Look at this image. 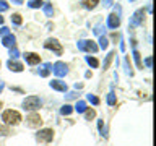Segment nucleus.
Here are the masks:
<instances>
[{
    "instance_id": "nucleus-1",
    "label": "nucleus",
    "mask_w": 156,
    "mask_h": 146,
    "mask_svg": "<svg viewBox=\"0 0 156 146\" xmlns=\"http://www.w3.org/2000/svg\"><path fill=\"white\" fill-rule=\"evenodd\" d=\"M2 120L5 122V125H18L20 122H21V114H20L18 110H13V109H8V110H5L3 114H2Z\"/></svg>"
},
{
    "instance_id": "nucleus-2",
    "label": "nucleus",
    "mask_w": 156,
    "mask_h": 146,
    "mask_svg": "<svg viewBox=\"0 0 156 146\" xmlns=\"http://www.w3.org/2000/svg\"><path fill=\"white\" fill-rule=\"evenodd\" d=\"M41 99L37 96H28L26 99L23 101V109L24 110H37L41 107Z\"/></svg>"
},
{
    "instance_id": "nucleus-3",
    "label": "nucleus",
    "mask_w": 156,
    "mask_h": 146,
    "mask_svg": "<svg viewBox=\"0 0 156 146\" xmlns=\"http://www.w3.org/2000/svg\"><path fill=\"white\" fill-rule=\"evenodd\" d=\"M36 140L41 141V143H51L54 140V130L52 128H42L37 131L36 135Z\"/></svg>"
},
{
    "instance_id": "nucleus-4",
    "label": "nucleus",
    "mask_w": 156,
    "mask_h": 146,
    "mask_svg": "<svg viewBox=\"0 0 156 146\" xmlns=\"http://www.w3.org/2000/svg\"><path fill=\"white\" fill-rule=\"evenodd\" d=\"M44 47L49 49V50H54L57 54V55H62V52H63V49H62V44L57 41V39H54V37H49L46 42H44Z\"/></svg>"
},
{
    "instance_id": "nucleus-5",
    "label": "nucleus",
    "mask_w": 156,
    "mask_h": 146,
    "mask_svg": "<svg viewBox=\"0 0 156 146\" xmlns=\"http://www.w3.org/2000/svg\"><path fill=\"white\" fill-rule=\"evenodd\" d=\"M26 125L29 127V128H37V127L42 125V119L41 115L36 114V112H33V114H29L26 117Z\"/></svg>"
},
{
    "instance_id": "nucleus-6",
    "label": "nucleus",
    "mask_w": 156,
    "mask_h": 146,
    "mask_svg": "<svg viewBox=\"0 0 156 146\" xmlns=\"http://www.w3.org/2000/svg\"><path fill=\"white\" fill-rule=\"evenodd\" d=\"M145 8H140V10H136V12L133 13V16H132L130 19V26L132 28H135V26H140L141 23H143V19H145Z\"/></svg>"
},
{
    "instance_id": "nucleus-7",
    "label": "nucleus",
    "mask_w": 156,
    "mask_h": 146,
    "mask_svg": "<svg viewBox=\"0 0 156 146\" xmlns=\"http://www.w3.org/2000/svg\"><path fill=\"white\" fill-rule=\"evenodd\" d=\"M78 49L80 50H86V52H98V47L94 41H78Z\"/></svg>"
},
{
    "instance_id": "nucleus-8",
    "label": "nucleus",
    "mask_w": 156,
    "mask_h": 146,
    "mask_svg": "<svg viewBox=\"0 0 156 146\" xmlns=\"http://www.w3.org/2000/svg\"><path fill=\"white\" fill-rule=\"evenodd\" d=\"M52 71L55 73V76H65L67 73H68V68H67V63H63V62H55L52 65Z\"/></svg>"
},
{
    "instance_id": "nucleus-9",
    "label": "nucleus",
    "mask_w": 156,
    "mask_h": 146,
    "mask_svg": "<svg viewBox=\"0 0 156 146\" xmlns=\"http://www.w3.org/2000/svg\"><path fill=\"white\" fill-rule=\"evenodd\" d=\"M107 26L112 28V29H117L120 26V16L117 13H111L109 16H107Z\"/></svg>"
},
{
    "instance_id": "nucleus-10",
    "label": "nucleus",
    "mask_w": 156,
    "mask_h": 146,
    "mask_svg": "<svg viewBox=\"0 0 156 146\" xmlns=\"http://www.w3.org/2000/svg\"><path fill=\"white\" fill-rule=\"evenodd\" d=\"M23 57L29 65H37V63H41V57H39L37 54H34V52H26Z\"/></svg>"
},
{
    "instance_id": "nucleus-11",
    "label": "nucleus",
    "mask_w": 156,
    "mask_h": 146,
    "mask_svg": "<svg viewBox=\"0 0 156 146\" xmlns=\"http://www.w3.org/2000/svg\"><path fill=\"white\" fill-rule=\"evenodd\" d=\"M51 88H52V89H55V91H60V92H65L68 89L67 85L63 81H60V80H52L51 81Z\"/></svg>"
},
{
    "instance_id": "nucleus-12",
    "label": "nucleus",
    "mask_w": 156,
    "mask_h": 146,
    "mask_svg": "<svg viewBox=\"0 0 156 146\" xmlns=\"http://www.w3.org/2000/svg\"><path fill=\"white\" fill-rule=\"evenodd\" d=\"M7 67H8L12 71H16V73L23 71V63H20V62H16V60H8V62H7Z\"/></svg>"
},
{
    "instance_id": "nucleus-13",
    "label": "nucleus",
    "mask_w": 156,
    "mask_h": 146,
    "mask_svg": "<svg viewBox=\"0 0 156 146\" xmlns=\"http://www.w3.org/2000/svg\"><path fill=\"white\" fill-rule=\"evenodd\" d=\"M15 42H16V37H15L13 34H8V36L2 37V44L5 47H15Z\"/></svg>"
},
{
    "instance_id": "nucleus-14",
    "label": "nucleus",
    "mask_w": 156,
    "mask_h": 146,
    "mask_svg": "<svg viewBox=\"0 0 156 146\" xmlns=\"http://www.w3.org/2000/svg\"><path fill=\"white\" fill-rule=\"evenodd\" d=\"M42 7H44V13H46V16H52V15H54L52 3L51 2H46V3H42Z\"/></svg>"
},
{
    "instance_id": "nucleus-15",
    "label": "nucleus",
    "mask_w": 156,
    "mask_h": 146,
    "mask_svg": "<svg viewBox=\"0 0 156 146\" xmlns=\"http://www.w3.org/2000/svg\"><path fill=\"white\" fill-rule=\"evenodd\" d=\"M51 70H52V65H51V63H44L42 68H41V71H39V75H41V76H47Z\"/></svg>"
},
{
    "instance_id": "nucleus-16",
    "label": "nucleus",
    "mask_w": 156,
    "mask_h": 146,
    "mask_svg": "<svg viewBox=\"0 0 156 146\" xmlns=\"http://www.w3.org/2000/svg\"><path fill=\"white\" fill-rule=\"evenodd\" d=\"M114 55H115V52H114V50L107 54V57H106V60H104V70H107V68L111 67V62H112V58H114Z\"/></svg>"
},
{
    "instance_id": "nucleus-17",
    "label": "nucleus",
    "mask_w": 156,
    "mask_h": 146,
    "mask_svg": "<svg viewBox=\"0 0 156 146\" xmlns=\"http://www.w3.org/2000/svg\"><path fill=\"white\" fill-rule=\"evenodd\" d=\"M133 58H135V63L138 68H143V62H141V55L138 50H133Z\"/></svg>"
},
{
    "instance_id": "nucleus-18",
    "label": "nucleus",
    "mask_w": 156,
    "mask_h": 146,
    "mask_svg": "<svg viewBox=\"0 0 156 146\" xmlns=\"http://www.w3.org/2000/svg\"><path fill=\"white\" fill-rule=\"evenodd\" d=\"M86 62L90 63L93 68H98V67H99V60H98L96 57H90V55H88V57H86Z\"/></svg>"
},
{
    "instance_id": "nucleus-19",
    "label": "nucleus",
    "mask_w": 156,
    "mask_h": 146,
    "mask_svg": "<svg viewBox=\"0 0 156 146\" xmlns=\"http://www.w3.org/2000/svg\"><path fill=\"white\" fill-rule=\"evenodd\" d=\"M12 21H13V24H16V26H20V24L23 23L21 15H20V13H13V15H12Z\"/></svg>"
},
{
    "instance_id": "nucleus-20",
    "label": "nucleus",
    "mask_w": 156,
    "mask_h": 146,
    "mask_svg": "<svg viewBox=\"0 0 156 146\" xmlns=\"http://www.w3.org/2000/svg\"><path fill=\"white\" fill-rule=\"evenodd\" d=\"M42 0H29L28 2V7L29 8H39V7H42Z\"/></svg>"
},
{
    "instance_id": "nucleus-21",
    "label": "nucleus",
    "mask_w": 156,
    "mask_h": 146,
    "mask_svg": "<svg viewBox=\"0 0 156 146\" xmlns=\"http://www.w3.org/2000/svg\"><path fill=\"white\" fill-rule=\"evenodd\" d=\"M0 135H2V136L12 135V128H10L8 125H2V127H0Z\"/></svg>"
},
{
    "instance_id": "nucleus-22",
    "label": "nucleus",
    "mask_w": 156,
    "mask_h": 146,
    "mask_svg": "<svg viewBox=\"0 0 156 146\" xmlns=\"http://www.w3.org/2000/svg\"><path fill=\"white\" fill-rule=\"evenodd\" d=\"M75 110L76 112H85L86 110V102L85 101H78L76 106H75Z\"/></svg>"
},
{
    "instance_id": "nucleus-23",
    "label": "nucleus",
    "mask_w": 156,
    "mask_h": 146,
    "mask_svg": "<svg viewBox=\"0 0 156 146\" xmlns=\"http://www.w3.org/2000/svg\"><path fill=\"white\" fill-rule=\"evenodd\" d=\"M72 112H73V107L68 106V104H65V106H63L62 109H60V114H62V115H70Z\"/></svg>"
},
{
    "instance_id": "nucleus-24",
    "label": "nucleus",
    "mask_w": 156,
    "mask_h": 146,
    "mask_svg": "<svg viewBox=\"0 0 156 146\" xmlns=\"http://www.w3.org/2000/svg\"><path fill=\"white\" fill-rule=\"evenodd\" d=\"M85 117H86V120H93L96 117V110L94 109H86L85 110Z\"/></svg>"
},
{
    "instance_id": "nucleus-25",
    "label": "nucleus",
    "mask_w": 156,
    "mask_h": 146,
    "mask_svg": "<svg viewBox=\"0 0 156 146\" xmlns=\"http://www.w3.org/2000/svg\"><path fill=\"white\" fill-rule=\"evenodd\" d=\"M107 46H109V41H107L106 36H99V47L104 50V49H107Z\"/></svg>"
},
{
    "instance_id": "nucleus-26",
    "label": "nucleus",
    "mask_w": 156,
    "mask_h": 146,
    "mask_svg": "<svg viewBox=\"0 0 156 146\" xmlns=\"http://www.w3.org/2000/svg\"><path fill=\"white\" fill-rule=\"evenodd\" d=\"M98 2H99V0H85V7L88 10H93V8H96Z\"/></svg>"
},
{
    "instance_id": "nucleus-27",
    "label": "nucleus",
    "mask_w": 156,
    "mask_h": 146,
    "mask_svg": "<svg viewBox=\"0 0 156 146\" xmlns=\"http://www.w3.org/2000/svg\"><path fill=\"white\" fill-rule=\"evenodd\" d=\"M115 102H117V99H115V94L111 91L109 94H107V104H109V106H114Z\"/></svg>"
},
{
    "instance_id": "nucleus-28",
    "label": "nucleus",
    "mask_w": 156,
    "mask_h": 146,
    "mask_svg": "<svg viewBox=\"0 0 156 146\" xmlns=\"http://www.w3.org/2000/svg\"><path fill=\"white\" fill-rule=\"evenodd\" d=\"M88 101H90V102H93V104H94V106H98V104H99V97H98V96H93V94H88Z\"/></svg>"
},
{
    "instance_id": "nucleus-29",
    "label": "nucleus",
    "mask_w": 156,
    "mask_h": 146,
    "mask_svg": "<svg viewBox=\"0 0 156 146\" xmlns=\"http://www.w3.org/2000/svg\"><path fill=\"white\" fill-rule=\"evenodd\" d=\"M18 55H20V52H18L16 47H12V49H10V57H12V60H13V58H16Z\"/></svg>"
},
{
    "instance_id": "nucleus-30",
    "label": "nucleus",
    "mask_w": 156,
    "mask_h": 146,
    "mask_svg": "<svg viewBox=\"0 0 156 146\" xmlns=\"http://www.w3.org/2000/svg\"><path fill=\"white\" fill-rule=\"evenodd\" d=\"M98 127H99V131H101V135H102V136H106V128H104V122H102V120H99V122H98Z\"/></svg>"
},
{
    "instance_id": "nucleus-31",
    "label": "nucleus",
    "mask_w": 156,
    "mask_h": 146,
    "mask_svg": "<svg viewBox=\"0 0 156 146\" xmlns=\"http://www.w3.org/2000/svg\"><path fill=\"white\" fill-rule=\"evenodd\" d=\"M8 10V3L5 0H0V12H7Z\"/></svg>"
},
{
    "instance_id": "nucleus-32",
    "label": "nucleus",
    "mask_w": 156,
    "mask_h": 146,
    "mask_svg": "<svg viewBox=\"0 0 156 146\" xmlns=\"http://www.w3.org/2000/svg\"><path fill=\"white\" fill-rule=\"evenodd\" d=\"M8 34H10V29L7 28V26H2V29H0V36H8Z\"/></svg>"
},
{
    "instance_id": "nucleus-33",
    "label": "nucleus",
    "mask_w": 156,
    "mask_h": 146,
    "mask_svg": "<svg viewBox=\"0 0 156 146\" xmlns=\"http://www.w3.org/2000/svg\"><path fill=\"white\" fill-rule=\"evenodd\" d=\"M151 63H153V60H151V57H148V58L145 60V65H146V67H151Z\"/></svg>"
},
{
    "instance_id": "nucleus-34",
    "label": "nucleus",
    "mask_w": 156,
    "mask_h": 146,
    "mask_svg": "<svg viewBox=\"0 0 156 146\" xmlns=\"http://www.w3.org/2000/svg\"><path fill=\"white\" fill-rule=\"evenodd\" d=\"M101 31H102V26H96L94 33H96V34H101Z\"/></svg>"
},
{
    "instance_id": "nucleus-35",
    "label": "nucleus",
    "mask_w": 156,
    "mask_h": 146,
    "mask_svg": "<svg viewBox=\"0 0 156 146\" xmlns=\"http://www.w3.org/2000/svg\"><path fill=\"white\" fill-rule=\"evenodd\" d=\"M111 37H112V41H117V39H119V34H117V33H114Z\"/></svg>"
},
{
    "instance_id": "nucleus-36",
    "label": "nucleus",
    "mask_w": 156,
    "mask_h": 146,
    "mask_svg": "<svg viewBox=\"0 0 156 146\" xmlns=\"http://www.w3.org/2000/svg\"><path fill=\"white\" fill-rule=\"evenodd\" d=\"M3 89H5V83H3V81H0V92H2Z\"/></svg>"
},
{
    "instance_id": "nucleus-37",
    "label": "nucleus",
    "mask_w": 156,
    "mask_h": 146,
    "mask_svg": "<svg viewBox=\"0 0 156 146\" xmlns=\"http://www.w3.org/2000/svg\"><path fill=\"white\" fill-rule=\"evenodd\" d=\"M12 91H18V92H23V89H21V88H13V86H12Z\"/></svg>"
},
{
    "instance_id": "nucleus-38",
    "label": "nucleus",
    "mask_w": 156,
    "mask_h": 146,
    "mask_svg": "<svg viewBox=\"0 0 156 146\" xmlns=\"http://www.w3.org/2000/svg\"><path fill=\"white\" fill-rule=\"evenodd\" d=\"M12 2H13V3H16V5H21V3H23V0H12Z\"/></svg>"
},
{
    "instance_id": "nucleus-39",
    "label": "nucleus",
    "mask_w": 156,
    "mask_h": 146,
    "mask_svg": "<svg viewBox=\"0 0 156 146\" xmlns=\"http://www.w3.org/2000/svg\"><path fill=\"white\" fill-rule=\"evenodd\" d=\"M104 2H106V5H111V3H112V0H104Z\"/></svg>"
},
{
    "instance_id": "nucleus-40",
    "label": "nucleus",
    "mask_w": 156,
    "mask_h": 146,
    "mask_svg": "<svg viewBox=\"0 0 156 146\" xmlns=\"http://www.w3.org/2000/svg\"><path fill=\"white\" fill-rule=\"evenodd\" d=\"M0 24H3V16L0 15Z\"/></svg>"
},
{
    "instance_id": "nucleus-41",
    "label": "nucleus",
    "mask_w": 156,
    "mask_h": 146,
    "mask_svg": "<svg viewBox=\"0 0 156 146\" xmlns=\"http://www.w3.org/2000/svg\"><path fill=\"white\" fill-rule=\"evenodd\" d=\"M2 107H3V104H2V101H0V109H2Z\"/></svg>"
},
{
    "instance_id": "nucleus-42",
    "label": "nucleus",
    "mask_w": 156,
    "mask_h": 146,
    "mask_svg": "<svg viewBox=\"0 0 156 146\" xmlns=\"http://www.w3.org/2000/svg\"><path fill=\"white\" fill-rule=\"evenodd\" d=\"M0 65H2V62H0Z\"/></svg>"
},
{
    "instance_id": "nucleus-43",
    "label": "nucleus",
    "mask_w": 156,
    "mask_h": 146,
    "mask_svg": "<svg viewBox=\"0 0 156 146\" xmlns=\"http://www.w3.org/2000/svg\"><path fill=\"white\" fill-rule=\"evenodd\" d=\"M132 2H133V0H132Z\"/></svg>"
}]
</instances>
